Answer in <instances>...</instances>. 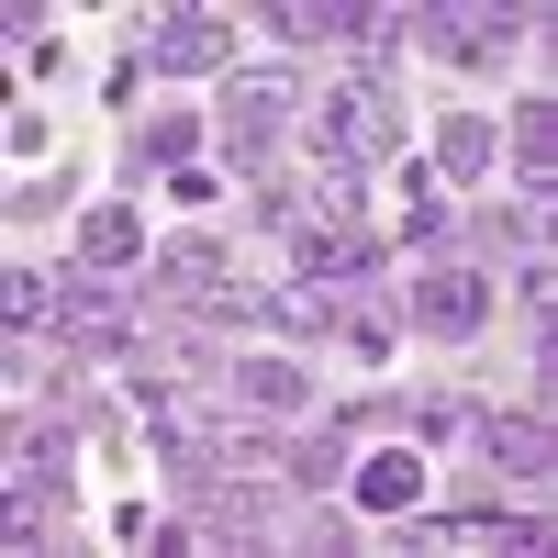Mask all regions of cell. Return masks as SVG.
<instances>
[{"mask_svg":"<svg viewBox=\"0 0 558 558\" xmlns=\"http://www.w3.org/2000/svg\"><path fill=\"white\" fill-rule=\"evenodd\" d=\"M357 502L368 514H413V502H425V458H402V447L357 458Z\"/></svg>","mask_w":558,"mask_h":558,"instance_id":"cell-5","label":"cell"},{"mask_svg":"<svg viewBox=\"0 0 558 558\" xmlns=\"http://www.w3.org/2000/svg\"><path fill=\"white\" fill-rule=\"evenodd\" d=\"M279 101H291L279 78H235V89H223V146H235V168H257V157H268V134H279Z\"/></svg>","mask_w":558,"mask_h":558,"instance_id":"cell-3","label":"cell"},{"mask_svg":"<svg viewBox=\"0 0 558 558\" xmlns=\"http://www.w3.org/2000/svg\"><path fill=\"white\" fill-rule=\"evenodd\" d=\"M391 134H402V112H391V89H380V78H347L336 101H324V157H336V168L391 157Z\"/></svg>","mask_w":558,"mask_h":558,"instance_id":"cell-1","label":"cell"},{"mask_svg":"<svg viewBox=\"0 0 558 558\" xmlns=\"http://www.w3.org/2000/svg\"><path fill=\"white\" fill-rule=\"evenodd\" d=\"M235 380H246V402H268V413H302V402H313V380H302L291 357H246Z\"/></svg>","mask_w":558,"mask_h":558,"instance_id":"cell-10","label":"cell"},{"mask_svg":"<svg viewBox=\"0 0 558 558\" xmlns=\"http://www.w3.org/2000/svg\"><path fill=\"white\" fill-rule=\"evenodd\" d=\"M191 134H202V123H179V112H168V123H146V146H134V157L168 168V157H191Z\"/></svg>","mask_w":558,"mask_h":558,"instance_id":"cell-13","label":"cell"},{"mask_svg":"<svg viewBox=\"0 0 558 558\" xmlns=\"http://www.w3.org/2000/svg\"><path fill=\"white\" fill-rule=\"evenodd\" d=\"M481 313H492V279L481 268L436 257L425 279H413V324H425V336H481Z\"/></svg>","mask_w":558,"mask_h":558,"instance_id":"cell-2","label":"cell"},{"mask_svg":"<svg viewBox=\"0 0 558 558\" xmlns=\"http://www.w3.org/2000/svg\"><path fill=\"white\" fill-rule=\"evenodd\" d=\"M279 458H291V481H313V492L336 481V447H324V436H302V447H279Z\"/></svg>","mask_w":558,"mask_h":558,"instance_id":"cell-14","label":"cell"},{"mask_svg":"<svg viewBox=\"0 0 558 558\" xmlns=\"http://www.w3.org/2000/svg\"><path fill=\"white\" fill-rule=\"evenodd\" d=\"M157 68H223V23L168 12V23H157Z\"/></svg>","mask_w":558,"mask_h":558,"instance_id":"cell-8","label":"cell"},{"mask_svg":"<svg viewBox=\"0 0 558 558\" xmlns=\"http://www.w3.org/2000/svg\"><path fill=\"white\" fill-rule=\"evenodd\" d=\"M514 34H525V12H492V23H458V12H436V23H425V45H436L447 68H502V57H514Z\"/></svg>","mask_w":558,"mask_h":558,"instance_id":"cell-4","label":"cell"},{"mask_svg":"<svg viewBox=\"0 0 558 558\" xmlns=\"http://www.w3.org/2000/svg\"><path fill=\"white\" fill-rule=\"evenodd\" d=\"M470 436H481L514 481H547V425H525V413H470Z\"/></svg>","mask_w":558,"mask_h":558,"instance_id":"cell-6","label":"cell"},{"mask_svg":"<svg viewBox=\"0 0 558 558\" xmlns=\"http://www.w3.org/2000/svg\"><path fill=\"white\" fill-rule=\"evenodd\" d=\"M436 168H447V179L492 168V123H481V112H447V123H436Z\"/></svg>","mask_w":558,"mask_h":558,"instance_id":"cell-9","label":"cell"},{"mask_svg":"<svg viewBox=\"0 0 558 558\" xmlns=\"http://www.w3.org/2000/svg\"><path fill=\"white\" fill-rule=\"evenodd\" d=\"M514 168L536 179V191L558 179V123H547V101H525V112H514Z\"/></svg>","mask_w":558,"mask_h":558,"instance_id":"cell-11","label":"cell"},{"mask_svg":"<svg viewBox=\"0 0 558 558\" xmlns=\"http://www.w3.org/2000/svg\"><path fill=\"white\" fill-rule=\"evenodd\" d=\"M23 492L34 502H68V436H34L23 447Z\"/></svg>","mask_w":558,"mask_h":558,"instance_id":"cell-12","label":"cell"},{"mask_svg":"<svg viewBox=\"0 0 558 558\" xmlns=\"http://www.w3.org/2000/svg\"><path fill=\"white\" fill-rule=\"evenodd\" d=\"M78 257H89V268H134V257H146V223H134L123 202L78 213Z\"/></svg>","mask_w":558,"mask_h":558,"instance_id":"cell-7","label":"cell"}]
</instances>
